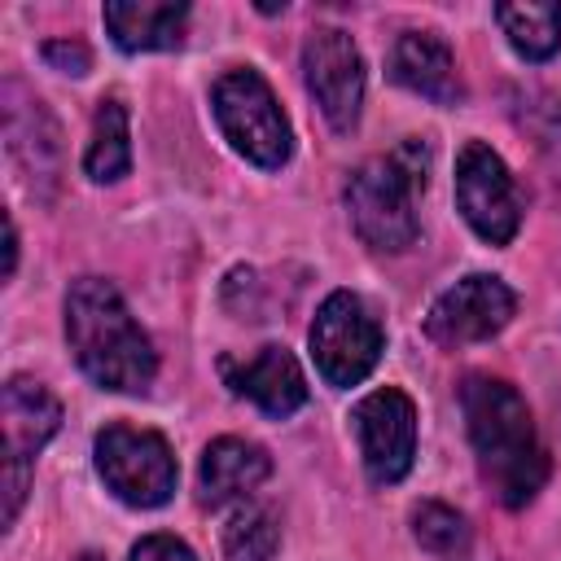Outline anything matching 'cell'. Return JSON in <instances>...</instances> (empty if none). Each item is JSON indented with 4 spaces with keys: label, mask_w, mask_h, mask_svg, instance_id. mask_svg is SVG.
<instances>
[{
    "label": "cell",
    "mask_w": 561,
    "mask_h": 561,
    "mask_svg": "<svg viewBox=\"0 0 561 561\" xmlns=\"http://www.w3.org/2000/svg\"><path fill=\"white\" fill-rule=\"evenodd\" d=\"M460 408L469 425V443L478 456V473L495 491L504 508H522L539 495L548 478V456L539 447L535 421L522 403V394L500 377H465Z\"/></svg>",
    "instance_id": "cell-1"
},
{
    "label": "cell",
    "mask_w": 561,
    "mask_h": 561,
    "mask_svg": "<svg viewBox=\"0 0 561 561\" xmlns=\"http://www.w3.org/2000/svg\"><path fill=\"white\" fill-rule=\"evenodd\" d=\"M66 342L101 390L140 394L158 373V355L145 329L131 320L118 289L101 276H79L66 289Z\"/></svg>",
    "instance_id": "cell-2"
},
{
    "label": "cell",
    "mask_w": 561,
    "mask_h": 561,
    "mask_svg": "<svg viewBox=\"0 0 561 561\" xmlns=\"http://www.w3.org/2000/svg\"><path fill=\"white\" fill-rule=\"evenodd\" d=\"M430 153L421 140H403L390 158H368L346 180V210L364 245L373 250H408L421 232L416 224V188H425Z\"/></svg>",
    "instance_id": "cell-3"
},
{
    "label": "cell",
    "mask_w": 561,
    "mask_h": 561,
    "mask_svg": "<svg viewBox=\"0 0 561 561\" xmlns=\"http://www.w3.org/2000/svg\"><path fill=\"white\" fill-rule=\"evenodd\" d=\"M210 110H215L224 140L245 162H254L263 171H276L289 162V153H294L289 118L280 114V105H276V96L259 70L237 66V70L219 75L210 88Z\"/></svg>",
    "instance_id": "cell-4"
},
{
    "label": "cell",
    "mask_w": 561,
    "mask_h": 561,
    "mask_svg": "<svg viewBox=\"0 0 561 561\" xmlns=\"http://www.w3.org/2000/svg\"><path fill=\"white\" fill-rule=\"evenodd\" d=\"M307 342H311V359L329 386H359L377 368L386 333L359 294L333 289L320 302Z\"/></svg>",
    "instance_id": "cell-5"
},
{
    "label": "cell",
    "mask_w": 561,
    "mask_h": 561,
    "mask_svg": "<svg viewBox=\"0 0 561 561\" xmlns=\"http://www.w3.org/2000/svg\"><path fill=\"white\" fill-rule=\"evenodd\" d=\"M96 473L131 508H158L175 491V456L162 434L105 425L96 434Z\"/></svg>",
    "instance_id": "cell-6"
},
{
    "label": "cell",
    "mask_w": 561,
    "mask_h": 561,
    "mask_svg": "<svg viewBox=\"0 0 561 561\" xmlns=\"http://www.w3.org/2000/svg\"><path fill=\"white\" fill-rule=\"evenodd\" d=\"M456 206H460L465 224L491 245H508L522 228L517 184H513L508 167L500 162V153L482 140H469L456 158Z\"/></svg>",
    "instance_id": "cell-7"
},
{
    "label": "cell",
    "mask_w": 561,
    "mask_h": 561,
    "mask_svg": "<svg viewBox=\"0 0 561 561\" xmlns=\"http://www.w3.org/2000/svg\"><path fill=\"white\" fill-rule=\"evenodd\" d=\"M351 425L359 438L364 473L377 486H394L399 478H408L412 456H416V408L403 390L386 386V390L364 394L351 412Z\"/></svg>",
    "instance_id": "cell-8"
},
{
    "label": "cell",
    "mask_w": 561,
    "mask_h": 561,
    "mask_svg": "<svg viewBox=\"0 0 561 561\" xmlns=\"http://www.w3.org/2000/svg\"><path fill=\"white\" fill-rule=\"evenodd\" d=\"M513 311H517L513 289L500 276L473 272L434 298V307L425 316V337L447 351H460V346L495 337L513 320Z\"/></svg>",
    "instance_id": "cell-9"
},
{
    "label": "cell",
    "mask_w": 561,
    "mask_h": 561,
    "mask_svg": "<svg viewBox=\"0 0 561 561\" xmlns=\"http://www.w3.org/2000/svg\"><path fill=\"white\" fill-rule=\"evenodd\" d=\"M302 79L333 131H351L364 105V57L337 26H316L302 44Z\"/></svg>",
    "instance_id": "cell-10"
},
{
    "label": "cell",
    "mask_w": 561,
    "mask_h": 561,
    "mask_svg": "<svg viewBox=\"0 0 561 561\" xmlns=\"http://www.w3.org/2000/svg\"><path fill=\"white\" fill-rule=\"evenodd\" d=\"M390 79L434 105H456L465 96L460 75H456V57L451 44L434 31H403L390 48Z\"/></svg>",
    "instance_id": "cell-11"
},
{
    "label": "cell",
    "mask_w": 561,
    "mask_h": 561,
    "mask_svg": "<svg viewBox=\"0 0 561 561\" xmlns=\"http://www.w3.org/2000/svg\"><path fill=\"white\" fill-rule=\"evenodd\" d=\"M224 377L241 399L259 403L267 416H289L307 403V377L285 346H259L241 364L224 359Z\"/></svg>",
    "instance_id": "cell-12"
},
{
    "label": "cell",
    "mask_w": 561,
    "mask_h": 561,
    "mask_svg": "<svg viewBox=\"0 0 561 561\" xmlns=\"http://www.w3.org/2000/svg\"><path fill=\"white\" fill-rule=\"evenodd\" d=\"M0 416H4V460L31 465V456L57 434L61 425V403L31 377H9L0 394Z\"/></svg>",
    "instance_id": "cell-13"
},
{
    "label": "cell",
    "mask_w": 561,
    "mask_h": 561,
    "mask_svg": "<svg viewBox=\"0 0 561 561\" xmlns=\"http://www.w3.org/2000/svg\"><path fill=\"white\" fill-rule=\"evenodd\" d=\"M272 473V460L259 443L245 438H215L202 451L197 465V495L210 508H224L228 500H245L250 491H259Z\"/></svg>",
    "instance_id": "cell-14"
},
{
    "label": "cell",
    "mask_w": 561,
    "mask_h": 561,
    "mask_svg": "<svg viewBox=\"0 0 561 561\" xmlns=\"http://www.w3.org/2000/svg\"><path fill=\"white\" fill-rule=\"evenodd\" d=\"M105 31L123 53L180 48L188 26V4L175 0H114L105 4Z\"/></svg>",
    "instance_id": "cell-15"
},
{
    "label": "cell",
    "mask_w": 561,
    "mask_h": 561,
    "mask_svg": "<svg viewBox=\"0 0 561 561\" xmlns=\"http://www.w3.org/2000/svg\"><path fill=\"white\" fill-rule=\"evenodd\" d=\"M127 167H131L127 110H123L118 96H105L96 105V118H92V140H88V153H83V171L96 184H114V180L127 175Z\"/></svg>",
    "instance_id": "cell-16"
},
{
    "label": "cell",
    "mask_w": 561,
    "mask_h": 561,
    "mask_svg": "<svg viewBox=\"0 0 561 561\" xmlns=\"http://www.w3.org/2000/svg\"><path fill=\"white\" fill-rule=\"evenodd\" d=\"M495 18L526 61H548L561 48V4H500Z\"/></svg>",
    "instance_id": "cell-17"
},
{
    "label": "cell",
    "mask_w": 561,
    "mask_h": 561,
    "mask_svg": "<svg viewBox=\"0 0 561 561\" xmlns=\"http://www.w3.org/2000/svg\"><path fill=\"white\" fill-rule=\"evenodd\" d=\"M412 535L434 561H469L473 535H469L465 517L438 500H425L412 508Z\"/></svg>",
    "instance_id": "cell-18"
},
{
    "label": "cell",
    "mask_w": 561,
    "mask_h": 561,
    "mask_svg": "<svg viewBox=\"0 0 561 561\" xmlns=\"http://www.w3.org/2000/svg\"><path fill=\"white\" fill-rule=\"evenodd\" d=\"M280 543L276 513L263 504H241L224 526V561H272Z\"/></svg>",
    "instance_id": "cell-19"
},
{
    "label": "cell",
    "mask_w": 561,
    "mask_h": 561,
    "mask_svg": "<svg viewBox=\"0 0 561 561\" xmlns=\"http://www.w3.org/2000/svg\"><path fill=\"white\" fill-rule=\"evenodd\" d=\"M517 127L539 145V153L552 158V167L561 171V101L543 96V92H526L517 105Z\"/></svg>",
    "instance_id": "cell-20"
},
{
    "label": "cell",
    "mask_w": 561,
    "mask_h": 561,
    "mask_svg": "<svg viewBox=\"0 0 561 561\" xmlns=\"http://www.w3.org/2000/svg\"><path fill=\"white\" fill-rule=\"evenodd\" d=\"M127 561H197V557H193V548H188L184 539H175V535H145V539L131 548Z\"/></svg>",
    "instance_id": "cell-21"
},
{
    "label": "cell",
    "mask_w": 561,
    "mask_h": 561,
    "mask_svg": "<svg viewBox=\"0 0 561 561\" xmlns=\"http://www.w3.org/2000/svg\"><path fill=\"white\" fill-rule=\"evenodd\" d=\"M44 61H48L53 70H61V75H88L92 53H88L79 39H48V44H44Z\"/></svg>",
    "instance_id": "cell-22"
}]
</instances>
